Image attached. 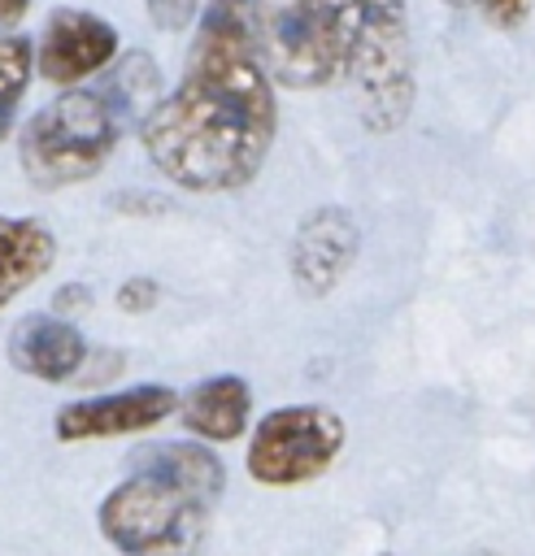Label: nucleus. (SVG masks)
<instances>
[{
    "label": "nucleus",
    "mask_w": 535,
    "mask_h": 556,
    "mask_svg": "<svg viewBox=\"0 0 535 556\" xmlns=\"http://www.w3.org/2000/svg\"><path fill=\"white\" fill-rule=\"evenodd\" d=\"M278 109L257 48V0H213L183 83L144 117V152L187 191H235L257 178Z\"/></svg>",
    "instance_id": "nucleus-1"
},
{
    "label": "nucleus",
    "mask_w": 535,
    "mask_h": 556,
    "mask_svg": "<svg viewBox=\"0 0 535 556\" xmlns=\"http://www.w3.org/2000/svg\"><path fill=\"white\" fill-rule=\"evenodd\" d=\"M222 486L226 469L209 447L144 443L126 482L100 500V534L122 556H200Z\"/></svg>",
    "instance_id": "nucleus-2"
},
{
    "label": "nucleus",
    "mask_w": 535,
    "mask_h": 556,
    "mask_svg": "<svg viewBox=\"0 0 535 556\" xmlns=\"http://www.w3.org/2000/svg\"><path fill=\"white\" fill-rule=\"evenodd\" d=\"M344 74L370 130H396L413 109V52L405 0H352L344 9Z\"/></svg>",
    "instance_id": "nucleus-3"
},
{
    "label": "nucleus",
    "mask_w": 535,
    "mask_h": 556,
    "mask_svg": "<svg viewBox=\"0 0 535 556\" xmlns=\"http://www.w3.org/2000/svg\"><path fill=\"white\" fill-rule=\"evenodd\" d=\"M117 126H122V109L109 100V91H87V87L61 91L22 126L17 156L26 178L35 187H70L100 174V165L117 143Z\"/></svg>",
    "instance_id": "nucleus-4"
},
{
    "label": "nucleus",
    "mask_w": 535,
    "mask_h": 556,
    "mask_svg": "<svg viewBox=\"0 0 535 556\" xmlns=\"http://www.w3.org/2000/svg\"><path fill=\"white\" fill-rule=\"evenodd\" d=\"M257 48L283 87H322L344 70V9L326 0H257Z\"/></svg>",
    "instance_id": "nucleus-5"
},
{
    "label": "nucleus",
    "mask_w": 535,
    "mask_h": 556,
    "mask_svg": "<svg viewBox=\"0 0 535 556\" xmlns=\"http://www.w3.org/2000/svg\"><path fill=\"white\" fill-rule=\"evenodd\" d=\"M344 447V421L322 404H287L257 421L248 439V473L261 486H300L331 469Z\"/></svg>",
    "instance_id": "nucleus-6"
},
{
    "label": "nucleus",
    "mask_w": 535,
    "mask_h": 556,
    "mask_svg": "<svg viewBox=\"0 0 535 556\" xmlns=\"http://www.w3.org/2000/svg\"><path fill=\"white\" fill-rule=\"evenodd\" d=\"M113 56H117V30L104 17L87 9H52L39 35L35 65H39V78L57 87H74L96 70H104Z\"/></svg>",
    "instance_id": "nucleus-7"
},
{
    "label": "nucleus",
    "mask_w": 535,
    "mask_h": 556,
    "mask_svg": "<svg viewBox=\"0 0 535 556\" xmlns=\"http://www.w3.org/2000/svg\"><path fill=\"white\" fill-rule=\"evenodd\" d=\"M178 408V395L170 387H130V391H113V395H96V400H74L57 413L52 434L61 443H87V439H113V434H135L148 430L157 421H165Z\"/></svg>",
    "instance_id": "nucleus-8"
},
{
    "label": "nucleus",
    "mask_w": 535,
    "mask_h": 556,
    "mask_svg": "<svg viewBox=\"0 0 535 556\" xmlns=\"http://www.w3.org/2000/svg\"><path fill=\"white\" fill-rule=\"evenodd\" d=\"M357 239H361L357 222L344 208H335V204L313 208L291 235V256L287 261H291L296 287L304 295H326L348 274V265L357 256Z\"/></svg>",
    "instance_id": "nucleus-9"
},
{
    "label": "nucleus",
    "mask_w": 535,
    "mask_h": 556,
    "mask_svg": "<svg viewBox=\"0 0 535 556\" xmlns=\"http://www.w3.org/2000/svg\"><path fill=\"white\" fill-rule=\"evenodd\" d=\"M83 356H87V343H83L78 326L70 317H57V313H30L9 334V361L39 382L74 378Z\"/></svg>",
    "instance_id": "nucleus-10"
},
{
    "label": "nucleus",
    "mask_w": 535,
    "mask_h": 556,
    "mask_svg": "<svg viewBox=\"0 0 535 556\" xmlns=\"http://www.w3.org/2000/svg\"><path fill=\"white\" fill-rule=\"evenodd\" d=\"M183 426L209 443H231L244 434L248 426V408H252V391L239 374H217L196 382L183 395Z\"/></svg>",
    "instance_id": "nucleus-11"
},
{
    "label": "nucleus",
    "mask_w": 535,
    "mask_h": 556,
    "mask_svg": "<svg viewBox=\"0 0 535 556\" xmlns=\"http://www.w3.org/2000/svg\"><path fill=\"white\" fill-rule=\"evenodd\" d=\"M57 261V239L35 217H0V308L17 300Z\"/></svg>",
    "instance_id": "nucleus-12"
},
{
    "label": "nucleus",
    "mask_w": 535,
    "mask_h": 556,
    "mask_svg": "<svg viewBox=\"0 0 535 556\" xmlns=\"http://www.w3.org/2000/svg\"><path fill=\"white\" fill-rule=\"evenodd\" d=\"M30 70H35V52L22 35H0V135L9 130L13 122V109L30 83Z\"/></svg>",
    "instance_id": "nucleus-13"
},
{
    "label": "nucleus",
    "mask_w": 535,
    "mask_h": 556,
    "mask_svg": "<svg viewBox=\"0 0 535 556\" xmlns=\"http://www.w3.org/2000/svg\"><path fill=\"white\" fill-rule=\"evenodd\" d=\"M144 4L161 30H183L196 17V0H144Z\"/></svg>",
    "instance_id": "nucleus-14"
},
{
    "label": "nucleus",
    "mask_w": 535,
    "mask_h": 556,
    "mask_svg": "<svg viewBox=\"0 0 535 556\" xmlns=\"http://www.w3.org/2000/svg\"><path fill=\"white\" fill-rule=\"evenodd\" d=\"M157 304V282L152 278H126L117 287V308L122 313H148Z\"/></svg>",
    "instance_id": "nucleus-15"
},
{
    "label": "nucleus",
    "mask_w": 535,
    "mask_h": 556,
    "mask_svg": "<svg viewBox=\"0 0 535 556\" xmlns=\"http://www.w3.org/2000/svg\"><path fill=\"white\" fill-rule=\"evenodd\" d=\"M474 4H478V13H483L492 26H500V30L522 26V17H526V9H531V0H474Z\"/></svg>",
    "instance_id": "nucleus-16"
},
{
    "label": "nucleus",
    "mask_w": 535,
    "mask_h": 556,
    "mask_svg": "<svg viewBox=\"0 0 535 556\" xmlns=\"http://www.w3.org/2000/svg\"><path fill=\"white\" fill-rule=\"evenodd\" d=\"M83 308H91V291L87 287H61L57 300H52L57 317H70V313H83Z\"/></svg>",
    "instance_id": "nucleus-17"
},
{
    "label": "nucleus",
    "mask_w": 535,
    "mask_h": 556,
    "mask_svg": "<svg viewBox=\"0 0 535 556\" xmlns=\"http://www.w3.org/2000/svg\"><path fill=\"white\" fill-rule=\"evenodd\" d=\"M26 9H30V0H0V35L13 30L26 17Z\"/></svg>",
    "instance_id": "nucleus-18"
},
{
    "label": "nucleus",
    "mask_w": 535,
    "mask_h": 556,
    "mask_svg": "<svg viewBox=\"0 0 535 556\" xmlns=\"http://www.w3.org/2000/svg\"><path fill=\"white\" fill-rule=\"evenodd\" d=\"M326 4H335V9H348V4H352V0H326Z\"/></svg>",
    "instance_id": "nucleus-19"
},
{
    "label": "nucleus",
    "mask_w": 535,
    "mask_h": 556,
    "mask_svg": "<svg viewBox=\"0 0 535 556\" xmlns=\"http://www.w3.org/2000/svg\"><path fill=\"white\" fill-rule=\"evenodd\" d=\"M448 4H465V0H448Z\"/></svg>",
    "instance_id": "nucleus-20"
}]
</instances>
